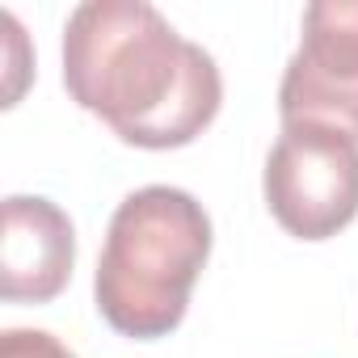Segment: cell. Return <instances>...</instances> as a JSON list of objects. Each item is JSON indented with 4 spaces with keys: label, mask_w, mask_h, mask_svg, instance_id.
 <instances>
[{
    "label": "cell",
    "mask_w": 358,
    "mask_h": 358,
    "mask_svg": "<svg viewBox=\"0 0 358 358\" xmlns=\"http://www.w3.org/2000/svg\"><path fill=\"white\" fill-rule=\"evenodd\" d=\"M68 97L122 143L164 152L194 143L220 114L224 76L148 0H85L64 26Z\"/></svg>",
    "instance_id": "6da1fadb"
},
{
    "label": "cell",
    "mask_w": 358,
    "mask_h": 358,
    "mask_svg": "<svg viewBox=\"0 0 358 358\" xmlns=\"http://www.w3.org/2000/svg\"><path fill=\"white\" fill-rule=\"evenodd\" d=\"M211 257V215L177 186H143L118 203L97 257V312L135 341L169 337Z\"/></svg>",
    "instance_id": "7a4b0ae2"
},
{
    "label": "cell",
    "mask_w": 358,
    "mask_h": 358,
    "mask_svg": "<svg viewBox=\"0 0 358 358\" xmlns=\"http://www.w3.org/2000/svg\"><path fill=\"white\" fill-rule=\"evenodd\" d=\"M262 190L270 215L291 236H337L358 215V139L324 122H282Z\"/></svg>",
    "instance_id": "3957f363"
},
{
    "label": "cell",
    "mask_w": 358,
    "mask_h": 358,
    "mask_svg": "<svg viewBox=\"0 0 358 358\" xmlns=\"http://www.w3.org/2000/svg\"><path fill=\"white\" fill-rule=\"evenodd\" d=\"M282 122H324L358 139V0H316L278 85Z\"/></svg>",
    "instance_id": "277c9868"
},
{
    "label": "cell",
    "mask_w": 358,
    "mask_h": 358,
    "mask_svg": "<svg viewBox=\"0 0 358 358\" xmlns=\"http://www.w3.org/2000/svg\"><path fill=\"white\" fill-rule=\"evenodd\" d=\"M76 266V228L72 220L38 194L5 199L0 228V295L9 303H47L55 299Z\"/></svg>",
    "instance_id": "5b68a950"
},
{
    "label": "cell",
    "mask_w": 358,
    "mask_h": 358,
    "mask_svg": "<svg viewBox=\"0 0 358 358\" xmlns=\"http://www.w3.org/2000/svg\"><path fill=\"white\" fill-rule=\"evenodd\" d=\"M0 358H76V354L47 329H5L0 333Z\"/></svg>",
    "instance_id": "8992f818"
}]
</instances>
